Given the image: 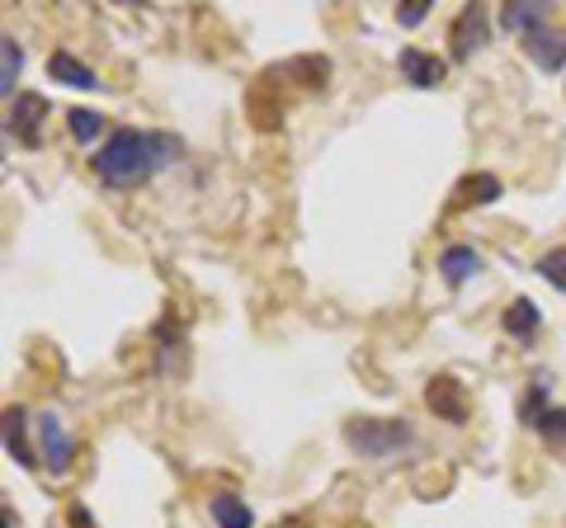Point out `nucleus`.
Here are the masks:
<instances>
[{
    "instance_id": "obj_6",
    "label": "nucleus",
    "mask_w": 566,
    "mask_h": 528,
    "mask_svg": "<svg viewBox=\"0 0 566 528\" xmlns=\"http://www.w3.org/2000/svg\"><path fill=\"white\" fill-rule=\"evenodd\" d=\"M424 402H430V410L439 420L448 425H467V402H463V382H453L448 373L430 378V388H424Z\"/></svg>"
},
{
    "instance_id": "obj_7",
    "label": "nucleus",
    "mask_w": 566,
    "mask_h": 528,
    "mask_svg": "<svg viewBox=\"0 0 566 528\" xmlns=\"http://www.w3.org/2000/svg\"><path fill=\"white\" fill-rule=\"evenodd\" d=\"M524 52L538 71H562L566 66V28H538V34L524 38Z\"/></svg>"
},
{
    "instance_id": "obj_2",
    "label": "nucleus",
    "mask_w": 566,
    "mask_h": 528,
    "mask_svg": "<svg viewBox=\"0 0 566 528\" xmlns=\"http://www.w3.org/2000/svg\"><path fill=\"white\" fill-rule=\"evenodd\" d=\"M345 444L359 453V458L382 463V458H396L402 449L416 444V430H410L402 416H396V420L364 416V420H349V425H345Z\"/></svg>"
},
{
    "instance_id": "obj_21",
    "label": "nucleus",
    "mask_w": 566,
    "mask_h": 528,
    "mask_svg": "<svg viewBox=\"0 0 566 528\" xmlns=\"http://www.w3.org/2000/svg\"><path fill=\"white\" fill-rule=\"evenodd\" d=\"M424 14H430V0H406V5L396 10V24H402V28H416V24H424Z\"/></svg>"
},
{
    "instance_id": "obj_3",
    "label": "nucleus",
    "mask_w": 566,
    "mask_h": 528,
    "mask_svg": "<svg viewBox=\"0 0 566 528\" xmlns=\"http://www.w3.org/2000/svg\"><path fill=\"white\" fill-rule=\"evenodd\" d=\"M487 38H491L487 5H467V10H458V20L448 28V57L453 62H472V52L487 48Z\"/></svg>"
},
{
    "instance_id": "obj_14",
    "label": "nucleus",
    "mask_w": 566,
    "mask_h": 528,
    "mask_svg": "<svg viewBox=\"0 0 566 528\" xmlns=\"http://www.w3.org/2000/svg\"><path fill=\"white\" fill-rule=\"evenodd\" d=\"M20 71H24L20 38L5 34V38H0V95H5V99H14V81H20Z\"/></svg>"
},
{
    "instance_id": "obj_17",
    "label": "nucleus",
    "mask_w": 566,
    "mask_h": 528,
    "mask_svg": "<svg viewBox=\"0 0 566 528\" xmlns=\"http://www.w3.org/2000/svg\"><path fill=\"white\" fill-rule=\"evenodd\" d=\"M547 382H552V378H533V388L524 392V402H519V420L529 425V430H538V420H543L547 410H552V406H547Z\"/></svg>"
},
{
    "instance_id": "obj_11",
    "label": "nucleus",
    "mask_w": 566,
    "mask_h": 528,
    "mask_svg": "<svg viewBox=\"0 0 566 528\" xmlns=\"http://www.w3.org/2000/svg\"><path fill=\"white\" fill-rule=\"evenodd\" d=\"M28 425H34V420H28L24 406H10L5 410V453L20 467H38V449L28 444Z\"/></svg>"
},
{
    "instance_id": "obj_16",
    "label": "nucleus",
    "mask_w": 566,
    "mask_h": 528,
    "mask_svg": "<svg viewBox=\"0 0 566 528\" xmlns=\"http://www.w3.org/2000/svg\"><path fill=\"white\" fill-rule=\"evenodd\" d=\"M538 321H543V317H538V307L529 303V297H515V303H509V311L501 317V326H505V331L515 335V340H529V335L538 331Z\"/></svg>"
},
{
    "instance_id": "obj_15",
    "label": "nucleus",
    "mask_w": 566,
    "mask_h": 528,
    "mask_svg": "<svg viewBox=\"0 0 566 528\" xmlns=\"http://www.w3.org/2000/svg\"><path fill=\"white\" fill-rule=\"evenodd\" d=\"M66 127L81 147H95V137H109L104 133V113L99 109H66Z\"/></svg>"
},
{
    "instance_id": "obj_12",
    "label": "nucleus",
    "mask_w": 566,
    "mask_h": 528,
    "mask_svg": "<svg viewBox=\"0 0 566 528\" xmlns=\"http://www.w3.org/2000/svg\"><path fill=\"white\" fill-rule=\"evenodd\" d=\"M48 76L62 81V85H71V90H99V76L81 62L76 52H66V48H57V52L48 57Z\"/></svg>"
},
{
    "instance_id": "obj_13",
    "label": "nucleus",
    "mask_w": 566,
    "mask_h": 528,
    "mask_svg": "<svg viewBox=\"0 0 566 528\" xmlns=\"http://www.w3.org/2000/svg\"><path fill=\"white\" fill-rule=\"evenodd\" d=\"M208 515L218 519V528H255V515H250V505L241 501V495L232 491H218L208 501Z\"/></svg>"
},
{
    "instance_id": "obj_20",
    "label": "nucleus",
    "mask_w": 566,
    "mask_h": 528,
    "mask_svg": "<svg viewBox=\"0 0 566 528\" xmlns=\"http://www.w3.org/2000/svg\"><path fill=\"white\" fill-rule=\"evenodd\" d=\"M538 434H543V444L547 449H566V410L562 406H552L543 420H538Z\"/></svg>"
},
{
    "instance_id": "obj_19",
    "label": "nucleus",
    "mask_w": 566,
    "mask_h": 528,
    "mask_svg": "<svg viewBox=\"0 0 566 528\" xmlns=\"http://www.w3.org/2000/svg\"><path fill=\"white\" fill-rule=\"evenodd\" d=\"M533 269H538V274H543V279L552 283V288H557V293H566V246L547 250V255H543V260H538Z\"/></svg>"
},
{
    "instance_id": "obj_10",
    "label": "nucleus",
    "mask_w": 566,
    "mask_h": 528,
    "mask_svg": "<svg viewBox=\"0 0 566 528\" xmlns=\"http://www.w3.org/2000/svg\"><path fill=\"white\" fill-rule=\"evenodd\" d=\"M547 5L543 0H515V5H501V28L505 34H519V38H529L538 34V28H547Z\"/></svg>"
},
{
    "instance_id": "obj_22",
    "label": "nucleus",
    "mask_w": 566,
    "mask_h": 528,
    "mask_svg": "<svg viewBox=\"0 0 566 528\" xmlns=\"http://www.w3.org/2000/svg\"><path fill=\"white\" fill-rule=\"evenodd\" d=\"M71 524H76V528H90V515H85V509L76 505V509H71Z\"/></svg>"
},
{
    "instance_id": "obj_9",
    "label": "nucleus",
    "mask_w": 566,
    "mask_h": 528,
    "mask_svg": "<svg viewBox=\"0 0 566 528\" xmlns=\"http://www.w3.org/2000/svg\"><path fill=\"white\" fill-rule=\"evenodd\" d=\"M439 274H444L448 288H463L472 274H481V255L472 246H463V241H453V246L439 250Z\"/></svg>"
},
{
    "instance_id": "obj_4",
    "label": "nucleus",
    "mask_w": 566,
    "mask_h": 528,
    "mask_svg": "<svg viewBox=\"0 0 566 528\" xmlns=\"http://www.w3.org/2000/svg\"><path fill=\"white\" fill-rule=\"evenodd\" d=\"M34 430H38V458L48 463V472H71V458H76V444H71V434H66V425L57 420V410H42V416L34 420Z\"/></svg>"
},
{
    "instance_id": "obj_8",
    "label": "nucleus",
    "mask_w": 566,
    "mask_h": 528,
    "mask_svg": "<svg viewBox=\"0 0 566 528\" xmlns=\"http://www.w3.org/2000/svg\"><path fill=\"white\" fill-rule=\"evenodd\" d=\"M396 66H402V76L416 85V90H434L439 81H444V57H434V52H420V48H402L396 52Z\"/></svg>"
},
{
    "instance_id": "obj_1",
    "label": "nucleus",
    "mask_w": 566,
    "mask_h": 528,
    "mask_svg": "<svg viewBox=\"0 0 566 528\" xmlns=\"http://www.w3.org/2000/svg\"><path fill=\"white\" fill-rule=\"evenodd\" d=\"M184 142L175 133H156V127H109V137L95 147L90 170L109 189H142L161 170L180 165Z\"/></svg>"
},
{
    "instance_id": "obj_5",
    "label": "nucleus",
    "mask_w": 566,
    "mask_h": 528,
    "mask_svg": "<svg viewBox=\"0 0 566 528\" xmlns=\"http://www.w3.org/2000/svg\"><path fill=\"white\" fill-rule=\"evenodd\" d=\"M42 119H48V99L34 95V90H20L10 99L5 133L20 137V147H42Z\"/></svg>"
},
{
    "instance_id": "obj_18",
    "label": "nucleus",
    "mask_w": 566,
    "mask_h": 528,
    "mask_svg": "<svg viewBox=\"0 0 566 528\" xmlns=\"http://www.w3.org/2000/svg\"><path fill=\"white\" fill-rule=\"evenodd\" d=\"M495 194H501V180H495V175H472V180L458 184V198H453V208H463V204H491Z\"/></svg>"
}]
</instances>
